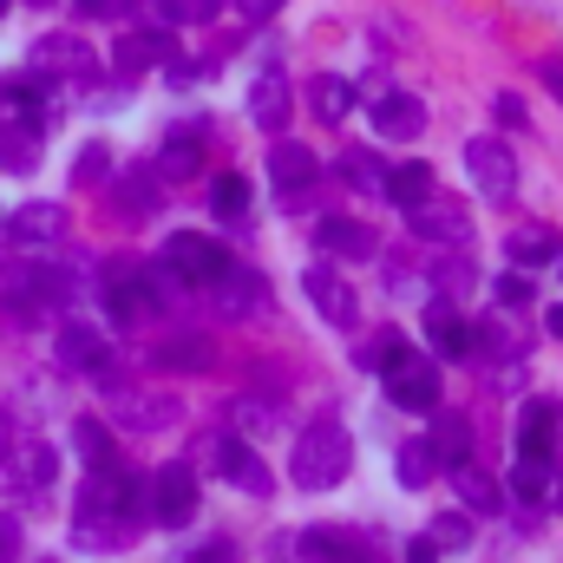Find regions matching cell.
<instances>
[{
	"mask_svg": "<svg viewBox=\"0 0 563 563\" xmlns=\"http://www.w3.org/2000/svg\"><path fill=\"white\" fill-rule=\"evenodd\" d=\"M426 341H432V361H465L472 354V328L445 301H426Z\"/></svg>",
	"mask_w": 563,
	"mask_h": 563,
	"instance_id": "19",
	"label": "cell"
},
{
	"mask_svg": "<svg viewBox=\"0 0 563 563\" xmlns=\"http://www.w3.org/2000/svg\"><path fill=\"white\" fill-rule=\"evenodd\" d=\"M347 465H354V439H347L341 420H314L295 439V452H288L295 492H334V485L347 478Z\"/></svg>",
	"mask_w": 563,
	"mask_h": 563,
	"instance_id": "1",
	"label": "cell"
},
{
	"mask_svg": "<svg viewBox=\"0 0 563 563\" xmlns=\"http://www.w3.org/2000/svg\"><path fill=\"white\" fill-rule=\"evenodd\" d=\"M53 472H59V459H53V445H46V439H20V459H13V478H20L26 492H46V485H53Z\"/></svg>",
	"mask_w": 563,
	"mask_h": 563,
	"instance_id": "24",
	"label": "cell"
},
{
	"mask_svg": "<svg viewBox=\"0 0 563 563\" xmlns=\"http://www.w3.org/2000/svg\"><path fill=\"white\" fill-rule=\"evenodd\" d=\"M374 125H380V139L413 144L426 132V106L413 92H380V99H374Z\"/></svg>",
	"mask_w": 563,
	"mask_h": 563,
	"instance_id": "16",
	"label": "cell"
},
{
	"mask_svg": "<svg viewBox=\"0 0 563 563\" xmlns=\"http://www.w3.org/2000/svg\"><path fill=\"white\" fill-rule=\"evenodd\" d=\"M498 119H511V125H525V99H518V92H498Z\"/></svg>",
	"mask_w": 563,
	"mask_h": 563,
	"instance_id": "44",
	"label": "cell"
},
{
	"mask_svg": "<svg viewBox=\"0 0 563 563\" xmlns=\"http://www.w3.org/2000/svg\"><path fill=\"white\" fill-rule=\"evenodd\" d=\"M380 190H387L400 210H413L420 197H432V170H426V164H400V170H387V177H380Z\"/></svg>",
	"mask_w": 563,
	"mask_h": 563,
	"instance_id": "27",
	"label": "cell"
},
{
	"mask_svg": "<svg viewBox=\"0 0 563 563\" xmlns=\"http://www.w3.org/2000/svg\"><path fill=\"white\" fill-rule=\"evenodd\" d=\"M314 106H321L328 125H341V119L354 112V86H347V79H321V86H314Z\"/></svg>",
	"mask_w": 563,
	"mask_h": 563,
	"instance_id": "32",
	"label": "cell"
},
{
	"mask_svg": "<svg viewBox=\"0 0 563 563\" xmlns=\"http://www.w3.org/2000/svg\"><path fill=\"white\" fill-rule=\"evenodd\" d=\"M288 106H295V92H288V73H282V66L256 73V86H250V119H256L263 132H282V125H288Z\"/></svg>",
	"mask_w": 563,
	"mask_h": 563,
	"instance_id": "14",
	"label": "cell"
},
{
	"mask_svg": "<svg viewBox=\"0 0 563 563\" xmlns=\"http://www.w3.org/2000/svg\"><path fill=\"white\" fill-rule=\"evenodd\" d=\"M73 452L92 472H119V445H112V426L106 420H73Z\"/></svg>",
	"mask_w": 563,
	"mask_h": 563,
	"instance_id": "21",
	"label": "cell"
},
{
	"mask_svg": "<svg viewBox=\"0 0 563 563\" xmlns=\"http://www.w3.org/2000/svg\"><path fill=\"white\" fill-rule=\"evenodd\" d=\"M7 236H13L20 250H53V243L66 236V210H59V203H20V210L7 217Z\"/></svg>",
	"mask_w": 563,
	"mask_h": 563,
	"instance_id": "11",
	"label": "cell"
},
{
	"mask_svg": "<svg viewBox=\"0 0 563 563\" xmlns=\"http://www.w3.org/2000/svg\"><path fill=\"white\" fill-rule=\"evenodd\" d=\"M151 511H157V525H190L197 518V472L190 465H157L151 472Z\"/></svg>",
	"mask_w": 563,
	"mask_h": 563,
	"instance_id": "7",
	"label": "cell"
},
{
	"mask_svg": "<svg viewBox=\"0 0 563 563\" xmlns=\"http://www.w3.org/2000/svg\"><path fill=\"white\" fill-rule=\"evenodd\" d=\"M230 426H236V439H263V432H276V426H282V407L236 400V407H230Z\"/></svg>",
	"mask_w": 563,
	"mask_h": 563,
	"instance_id": "29",
	"label": "cell"
},
{
	"mask_svg": "<svg viewBox=\"0 0 563 563\" xmlns=\"http://www.w3.org/2000/svg\"><path fill=\"white\" fill-rule=\"evenodd\" d=\"M544 86L563 99V59H544Z\"/></svg>",
	"mask_w": 563,
	"mask_h": 563,
	"instance_id": "46",
	"label": "cell"
},
{
	"mask_svg": "<svg viewBox=\"0 0 563 563\" xmlns=\"http://www.w3.org/2000/svg\"><path fill=\"white\" fill-rule=\"evenodd\" d=\"M551 334H563V308H551Z\"/></svg>",
	"mask_w": 563,
	"mask_h": 563,
	"instance_id": "48",
	"label": "cell"
},
{
	"mask_svg": "<svg viewBox=\"0 0 563 563\" xmlns=\"http://www.w3.org/2000/svg\"><path fill=\"white\" fill-rule=\"evenodd\" d=\"M210 210H217L223 223H230V217H243V210H250V184H243L236 170H223V177L210 184Z\"/></svg>",
	"mask_w": 563,
	"mask_h": 563,
	"instance_id": "30",
	"label": "cell"
},
{
	"mask_svg": "<svg viewBox=\"0 0 563 563\" xmlns=\"http://www.w3.org/2000/svg\"><path fill=\"white\" fill-rule=\"evenodd\" d=\"M223 0H157V13L170 20V26H190V20H210Z\"/></svg>",
	"mask_w": 563,
	"mask_h": 563,
	"instance_id": "38",
	"label": "cell"
},
{
	"mask_svg": "<svg viewBox=\"0 0 563 563\" xmlns=\"http://www.w3.org/2000/svg\"><path fill=\"white\" fill-rule=\"evenodd\" d=\"M0 445H7V439H0Z\"/></svg>",
	"mask_w": 563,
	"mask_h": 563,
	"instance_id": "51",
	"label": "cell"
},
{
	"mask_svg": "<svg viewBox=\"0 0 563 563\" xmlns=\"http://www.w3.org/2000/svg\"><path fill=\"white\" fill-rule=\"evenodd\" d=\"M407 223H413V236H426V243H465V236H472L465 203H452V197H439V190L407 210Z\"/></svg>",
	"mask_w": 563,
	"mask_h": 563,
	"instance_id": "10",
	"label": "cell"
},
{
	"mask_svg": "<svg viewBox=\"0 0 563 563\" xmlns=\"http://www.w3.org/2000/svg\"><path fill=\"white\" fill-rule=\"evenodd\" d=\"M426 445H432V459H439L445 472L465 465V459H472V420L452 413V407H432V432H426Z\"/></svg>",
	"mask_w": 563,
	"mask_h": 563,
	"instance_id": "17",
	"label": "cell"
},
{
	"mask_svg": "<svg viewBox=\"0 0 563 563\" xmlns=\"http://www.w3.org/2000/svg\"><path fill=\"white\" fill-rule=\"evenodd\" d=\"M511 492L538 505V498L551 492V465H544V459H518V465H511Z\"/></svg>",
	"mask_w": 563,
	"mask_h": 563,
	"instance_id": "33",
	"label": "cell"
},
{
	"mask_svg": "<svg viewBox=\"0 0 563 563\" xmlns=\"http://www.w3.org/2000/svg\"><path fill=\"white\" fill-rule=\"evenodd\" d=\"M112 394V413L125 432H164L177 426V394H144V387H106Z\"/></svg>",
	"mask_w": 563,
	"mask_h": 563,
	"instance_id": "8",
	"label": "cell"
},
{
	"mask_svg": "<svg viewBox=\"0 0 563 563\" xmlns=\"http://www.w3.org/2000/svg\"><path fill=\"white\" fill-rule=\"evenodd\" d=\"M518 459H558V407L551 400H525L518 407Z\"/></svg>",
	"mask_w": 563,
	"mask_h": 563,
	"instance_id": "13",
	"label": "cell"
},
{
	"mask_svg": "<svg viewBox=\"0 0 563 563\" xmlns=\"http://www.w3.org/2000/svg\"><path fill=\"white\" fill-rule=\"evenodd\" d=\"M106 301H112V314L119 321H139V314H151V288H144V276H112V288H106Z\"/></svg>",
	"mask_w": 563,
	"mask_h": 563,
	"instance_id": "28",
	"label": "cell"
},
{
	"mask_svg": "<svg viewBox=\"0 0 563 563\" xmlns=\"http://www.w3.org/2000/svg\"><path fill=\"white\" fill-rule=\"evenodd\" d=\"M33 7H46V0H33Z\"/></svg>",
	"mask_w": 563,
	"mask_h": 563,
	"instance_id": "49",
	"label": "cell"
},
{
	"mask_svg": "<svg viewBox=\"0 0 563 563\" xmlns=\"http://www.w3.org/2000/svg\"><path fill=\"white\" fill-rule=\"evenodd\" d=\"M33 106H40V86H33V79H0V112L33 119Z\"/></svg>",
	"mask_w": 563,
	"mask_h": 563,
	"instance_id": "36",
	"label": "cell"
},
{
	"mask_svg": "<svg viewBox=\"0 0 563 563\" xmlns=\"http://www.w3.org/2000/svg\"><path fill=\"white\" fill-rule=\"evenodd\" d=\"M445 288H472V269L465 263H445Z\"/></svg>",
	"mask_w": 563,
	"mask_h": 563,
	"instance_id": "45",
	"label": "cell"
},
{
	"mask_svg": "<svg viewBox=\"0 0 563 563\" xmlns=\"http://www.w3.org/2000/svg\"><path fill=\"white\" fill-rule=\"evenodd\" d=\"M157 59H170V40H164V33H125L119 53H112V66H119L125 79L144 73V66H157Z\"/></svg>",
	"mask_w": 563,
	"mask_h": 563,
	"instance_id": "25",
	"label": "cell"
},
{
	"mask_svg": "<svg viewBox=\"0 0 563 563\" xmlns=\"http://www.w3.org/2000/svg\"><path fill=\"white\" fill-rule=\"evenodd\" d=\"M407 563H439V558H432V544H426V538H420V544L407 551Z\"/></svg>",
	"mask_w": 563,
	"mask_h": 563,
	"instance_id": "47",
	"label": "cell"
},
{
	"mask_svg": "<svg viewBox=\"0 0 563 563\" xmlns=\"http://www.w3.org/2000/svg\"><path fill=\"white\" fill-rule=\"evenodd\" d=\"M59 361L79 367V374H106L112 347H106V334H99L92 321H66V328H59Z\"/></svg>",
	"mask_w": 563,
	"mask_h": 563,
	"instance_id": "15",
	"label": "cell"
},
{
	"mask_svg": "<svg viewBox=\"0 0 563 563\" xmlns=\"http://www.w3.org/2000/svg\"><path fill=\"white\" fill-rule=\"evenodd\" d=\"M106 170H112V151L106 144H86L79 164H73V184H106Z\"/></svg>",
	"mask_w": 563,
	"mask_h": 563,
	"instance_id": "37",
	"label": "cell"
},
{
	"mask_svg": "<svg viewBox=\"0 0 563 563\" xmlns=\"http://www.w3.org/2000/svg\"><path fill=\"white\" fill-rule=\"evenodd\" d=\"M0 164L7 170H33L40 164V125L33 119H7L0 125Z\"/></svg>",
	"mask_w": 563,
	"mask_h": 563,
	"instance_id": "23",
	"label": "cell"
},
{
	"mask_svg": "<svg viewBox=\"0 0 563 563\" xmlns=\"http://www.w3.org/2000/svg\"><path fill=\"white\" fill-rule=\"evenodd\" d=\"M164 269L177 282H190V288H210V282L230 269V256L210 243V236H197V230H177L170 243H164Z\"/></svg>",
	"mask_w": 563,
	"mask_h": 563,
	"instance_id": "5",
	"label": "cell"
},
{
	"mask_svg": "<svg viewBox=\"0 0 563 563\" xmlns=\"http://www.w3.org/2000/svg\"><path fill=\"white\" fill-rule=\"evenodd\" d=\"M498 295H505V301H531V282L511 269V276H498Z\"/></svg>",
	"mask_w": 563,
	"mask_h": 563,
	"instance_id": "43",
	"label": "cell"
},
{
	"mask_svg": "<svg viewBox=\"0 0 563 563\" xmlns=\"http://www.w3.org/2000/svg\"><path fill=\"white\" fill-rule=\"evenodd\" d=\"M157 367H210V341H164Z\"/></svg>",
	"mask_w": 563,
	"mask_h": 563,
	"instance_id": "35",
	"label": "cell"
},
{
	"mask_svg": "<svg viewBox=\"0 0 563 563\" xmlns=\"http://www.w3.org/2000/svg\"><path fill=\"white\" fill-rule=\"evenodd\" d=\"M0 13H7V0H0Z\"/></svg>",
	"mask_w": 563,
	"mask_h": 563,
	"instance_id": "50",
	"label": "cell"
},
{
	"mask_svg": "<svg viewBox=\"0 0 563 563\" xmlns=\"http://www.w3.org/2000/svg\"><path fill=\"white\" fill-rule=\"evenodd\" d=\"M230 7H236L243 20H276L282 13V0H230Z\"/></svg>",
	"mask_w": 563,
	"mask_h": 563,
	"instance_id": "42",
	"label": "cell"
},
{
	"mask_svg": "<svg viewBox=\"0 0 563 563\" xmlns=\"http://www.w3.org/2000/svg\"><path fill=\"white\" fill-rule=\"evenodd\" d=\"M341 170H347V184H354V190H374V184H380V170H374V157H367V151H347V157H341Z\"/></svg>",
	"mask_w": 563,
	"mask_h": 563,
	"instance_id": "39",
	"label": "cell"
},
{
	"mask_svg": "<svg viewBox=\"0 0 563 563\" xmlns=\"http://www.w3.org/2000/svg\"><path fill=\"white\" fill-rule=\"evenodd\" d=\"M314 177H321V157H314L308 144L282 139L276 151H269V184H276L282 203H301V197L314 190Z\"/></svg>",
	"mask_w": 563,
	"mask_h": 563,
	"instance_id": "9",
	"label": "cell"
},
{
	"mask_svg": "<svg viewBox=\"0 0 563 563\" xmlns=\"http://www.w3.org/2000/svg\"><path fill=\"white\" fill-rule=\"evenodd\" d=\"M99 73V53L79 33H40L26 53V79L33 86H86Z\"/></svg>",
	"mask_w": 563,
	"mask_h": 563,
	"instance_id": "2",
	"label": "cell"
},
{
	"mask_svg": "<svg viewBox=\"0 0 563 563\" xmlns=\"http://www.w3.org/2000/svg\"><path fill=\"white\" fill-rule=\"evenodd\" d=\"M505 256H511L518 269H544V263H558V256H563V243H558V230L525 223V230H511V236H505Z\"/></svg>",
	"mask_w": 563,
	"mask_h": 563,
	"instance_id": "20",
	"label": "cell"
},
{
	"mask_svg": "<svg viewBox=\"0 0 563 563\" xmlns=\"http://www.w3.org/2000/svg\"><path fill=\"white\" fill-rule=\"evenodd\" d=\"M394 472H400V485H407V492H426V485L439 478V459H432V445H426V439H400Z\"/></svg>",
	"mask_w": 563,
	"mask_h": 563,
	"instance_id": "26",
	"label": "cell"
},
{
	"mask_svg": "<svg viewBox=\"0 0 563 563\" xmlns=\"http://www.w3.org/2000/svg\"><path fill=\"white\" fill-rule=\"evenodd\" d=\"M380 380H387V400L407 407V413H432V407H439V361L420 354V347H407V341H400V354L380 367Z\"/></svg>",
	"mask_w": 563,
	"mask_h": 563,
	"instance_id": "3",
	"label": "cell"
},
{
	"mask_svg": "<svg viewBox=\"0 0 563 563\" xmlns=\"http://www.w3.org/2000/svg\"><path fill=\"white\" fill-rule=\"evenodd\" d=\"M119 210H132V217H144L151 203H157V184H151V170H125V184H119V197H112Z\"/></svg>",
	"mask_w": 563,
	"mask_h": 563,
	"instance_id": "34",
	"label": "cell"
},
{
	"mask_svg": "<svg viewBox=\"0 0 563 563\" xmlns=\"http://www.w3.org/2000/svg\"><path fill=\"white\" fill-rule=\"evenodd\" d=\"M314 243H321V256H341V263H367L374 256V230L354 223V217H328L314 230Z\"/></svg>",
	"mask_w": 563,
	"mask_h": 563,
	"instance_id": "18",
	"label": "cell"
},
{
	"mask_svg": "<svg viewBox=\"0 0 563 563\" xmlns=\"http://www.w3.org/2000/svg\"><path fill=\"white\" fill-rule=\"evenodd\" d=\"M210 459H217V472L236 485V492H250V498H269L276 492V478H269V465L250 452V439H236V432H223L217 445H210Z\"/></svg>",
	"mask_w": 563,
	"mask_h": 563,
	"instance_id": "6",
	"label": "cell"
},
{
	"mask_svg": "<svg viewBox=\"0 0 563 563\" xmlns=\"http://www.w3.org/2000/svg\"><path fill=\"white\" fill-rule=\"evenodd\" d=\"M190 563H243V558H236V544H230V538H217V544L190 551Z\"/></svg>",
	"mask_w": 563,
	"mask_h": 563,
	"instance_id": "41",
	"label": "cell"
},
{
	"mask_svg": "<svg viewBox=\"0 0 563 563\" xmlns=\"http://www.w3.org/2000/svg\"><path fill=\"white\" fill-rule=\"evenodd\" d=\"M452 478H459V498H465V518H485V511H498L505 505V485L498 478H485L472 459L465 465H452Z\"/></svg>",
	"mask_w": 563,
	"mask_h": 563,
	"instance_id": "22",
	"label": "cell"
},
{
	"mask_svg": "<svg viewBox=\"0 0 563 563\" xmlns=\"http://www.w3.org/2000/svg\"><path fill=\"white\" fill-rule=\"evenodd\" d=\"M301 288H308V301H314V308H321L334 328H354V321H361V301H354V288L334 276L328 263H314V269L301 276Z\"/></svg>",
	"mask_w": 563,
	"mask_h": 563,
	"instance_id": "12",
	"label": "cell"
},
{
	"mask_svg": "<svg viewBox=\"0 0 563 563\" xmlns=\"http://www.w3.org/2000/svg\"><path fill=\"white\" fill-rule=\"evenodd\" d=\"M73 7H79V13H92V20H125V7H132V0H73Z\"/></svg>",
	"mask_w": 563,
	"mask_h": 563,
	"instance_id": "40",
	"label": "cell"
},
{
	"mask_svg": "<svg viewBox=\"0 0 563 563\" xmlns=\"http://www.w3.org/2000/svg\"><path fill=\"white\" fill-rule=\"evenodd\" d=\"M426 544H432V551H465V544H472V518H465V511H439L432 531H426Z\"/></svg>",
	"mask_w": 563,
	"mask_h": 563,
	"instance_id": "31",
	"label": "cell"
},
{
	"mask_svg": "<svg viewBox=\"0 0 563 563\" xmlns=\"http://www.w3.org/2000/svg\"><path fill=\"white\" fill-rule=\"evenodd\" d=\"M465 170H472L478 197H492V203H511L518 197V157H511L505 139H472L465 144Z\"/></svg>",
	"mask_w": 563,
	"mask_h": 563,
	"instance_id": "4",
	"label": "cell"
}]
</instances>
